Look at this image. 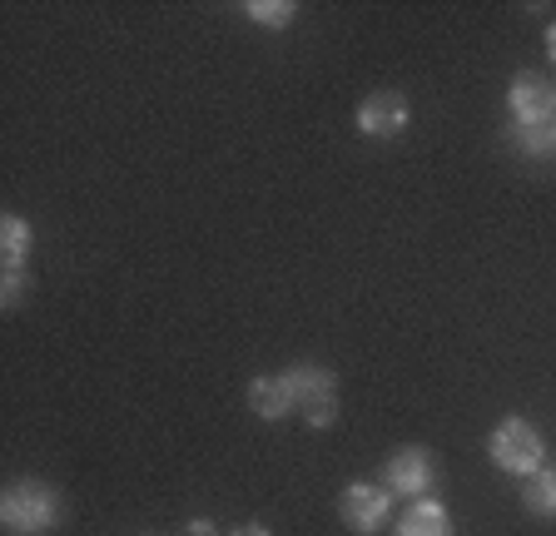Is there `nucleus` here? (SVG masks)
Returning a JSON list of instances; mask_svg holds the SVG:
<instances>
[{"instance_id":"1","label":"nucleus","mask_w":556,"mask_h":536,"mask_svg":"<svg viewBox=\"0 0 556 536\" xmlns=\"http://www.w3.org/2000/svg\"><path fill=\"white\" fill-rule=\"evenodd\" d=\"M0 522H5V532H15V536L50 532V526L60 522V492L46 487V482H35V477L11 482L5 497H0Z\"/></svg>"},{"instance_id":"2","label":"nucleus","mask_w":556,"mask_h":536,"mask_svg":"<svg viewBox=\"0 0 556 536\" xmlns=\"http://www.w3.org/2000/svg\"><path fill=\"white\" fill-rule=\"evenodd\" d=\"M486 457H492V467L507 472V477H536L546 467V437L527 418H507L486 437Z\"/></svg>"},{"instance_id":"3","label":"nucleus","mask_w":556,"mask_h":536,"mask_svg":"<svg viewBox=\"0 0 556 536\" xmlns=\"http://www.w3.org/2000/svg\"><path fill=\"white\" fill-rule=\"evenodd\" d=\"M283 383H289L293 408L303 412L308 427H333L338 422V378L328 373V368H318V362H299V368L283 373Z\"/></svg>"},{"instance_id":"4","label":"nucleus","mask_w":556,"mask_h":536,"mask_svg":"<svg viewBox=\"0 0 556 536\" xmlns=\"http://www.w3.org/2000/svg\"><path fill=\"white\" fill-rule=\"evenodd\" d=\"M507 110H511V125H556V80L536 71H521L517 80L507 85Z\"/></svg>"},{"instance_id":"5","label":"nucleus","mask_w":556,"mask_h":536,"mask_svg":"<svg viewBox=\"0 0 556 536\" xmlns=\"http://www.w3.org/2000/svg\"><path fill=\"white\" fill-rule=\"evenodd\" d=\"M382 487L393 497H428L438 487V467H432L428 447H397L388 462H382Z\"/></svg>"},{"instance_id":"6","label":"nucleus","mask_w":556,"mask_h":536,"mask_svg":"<svg viewBox=\"0 0 556 536\" xmlns=\"http://www.w3.org/2000/svg\"><path fill=\"white\" fill-rule=\"evenodd\" d=\"M338 512H343V522L353 526V532L372 536L393 516V492L382 487V482H348L343 497H338Z\"/></svg>"},{"instance_id":"7","label":"nucleus","mask_w":556,"mask_h":536,"mask_svg":"<svg viewBox=\"0 0 556 536\" xmlns=\"http://www.w3.org/2000/svg\"><path fill=\"white\" fill-rule=\"evenodd\" d=\"M407 125H413V105H407V94H397V90H378L358 105V129L368 140H393Z\"/></svg>"},{"instance_id":"8","label":"nucleus","mask_w":556,"mask_h":536,"mask_svg":"<svg viewBox=\"0 0 556 536\" xmlns=\"http://www.w3.org/2000/svg\"><path fill=\"white\" fill-rule=\"evenodd\" d=\"M397 536H457V532H452V516L442 501L417 497L413 507L397 516Z\"/></svg>"},{"instance_id":"9","label":"nucleus","mask_w":556,"mask_h":536,"mask_svg":"<svg viewBox=\"0 0 556 536\" xmlns=\"http://www.w3.org/2000/svg\"><path fill=\"white\" fill-rule=\"evenodd\" d=\"M249 408H254V418H264V422H278L283 412H293V397H289L283 373H258L254 383H249Z\"/></svg>"},{"instance_id":"10","label":"nucleus","mask_w":556,"mask_h":536,"mask_svg":"<svg viewBox=\"0 0 556 536\" xmlns=\"http://www.w3.org/2000/svg\"><path fill=\"white\" fill-rule=\"evenodd\" d=\"M30 244H35L30 224H25L21 214H5V219H0V254H5V268H25Z\"/></svg>"},{"instance_id":"11","label":"nucleus","mask_w":556,"mask_h":536,"mask_svg":"<svg viewBox=\"0 0 556 536\" xmlns=\"http://www.w3.org/2000/svg\"><path fill=\"white\" fill-rule=\"evenodd\" d=\"M521 501H527V512L532 516H546V522H552L556 516V467H542L536 477H527Z\"/></svg>"},{"instance_id":"12","label":"nucleus","mask_w":556,"mask_h":536,"mask_svg":"<svg viewBox=\"0 0 556 536\" xmlns=\"http://www.w3.org/2000/svg\"><path fill=\"white\" fill-rule=\"evenodd\" d=\"M511 140L527 159H556V125H511Z\"/></svg>"},{"instance_id":"13","label":"nucleus","mask_w":556,"mask_h":536,"mask_svg":"<svg viewBox=\"0 0 556 536\" xmlns=\"http://www.w3.org/2000/svg\"><path fill=\"white\" fill-rule=\"evenodd\" d=\"M243 15H249L254 25H264V30H289L293 15H299V5H289V0H249Z\"/></svg>"},{"instance_id":"14","label":"nucleus","mask_w":556,"mask_h":536,"mask_svg":"<svg viewBox=\"0 0 556 536\" xmlns=\"http://www.w3.org/2000/svg\"><path fill=\"white\" fill-rule=\"evenodd\" d=\"M25 293H30V279H25V268H5V273H0V298H5V308H21Z\"/></svg>"},{"instance_id":"15","label":"nucleus","mask_w":556,"mask_h":536,"mask_svg":"<svg viewBox=\"0 0 556 536\" xmlns=\"http://www.w3.org/2000/svg\"><path fill=\"white\" fill-rule=\"evenodd\" d=\"M229 536H274V532H268L264 522H249V526H239V532H229Z\"/></svg>"},{"instance_id":"16","label":"nucleus","mask_w":556,"mask_h":536,"mask_svg":"<svg viewBox=\"0 0 556 536\" xmlns=\"http://www.w3.org/2000/svg\"><path fill=\"white\" fill-rule=\"evenodd\" d=\"M189 536H219V532H214V522H189Z\"/></svg>"},{"instance_id":"17","label":"nucleus","mask_w":556,"mask_h":536,"mask_svg":"<svg viewBox=\"0 0 556 536\" xmlns=\"http://www.w3.org/2000/svg\"><path fill=\"white\" fill-rule=\"evenodd\" d=\"M546 55H552V65H556V21L546 25Z\"/></svg>"}]
</instances>
